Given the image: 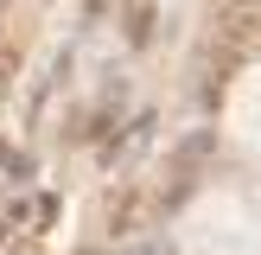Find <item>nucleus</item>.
I'll list each match as a JSON object with an SVG mask.
<instances>
[{"mask_svg": "<svg viewBox=\"0 0 261 255\" xmlns=\"http://www.w3.org/2000/svg\"><path fill=\"white\" fill-rule=\"evenodd\" d=\"M178 242L191 255H249L255 249V217L236 191H204L178 223Z\"/></svg>", "mask_w": 261, "mask_h": 255, "instance_id": "nucleus-1", "label": "nucleus"}, {"mask_svg": "<svg viewBox=\"0 0 261 255\" xmlns=\"http://www.w3.org/2000/svg\"><path fill=\"white\" fill-rule=\"evenodd\" d=\"M236 134H242L249 153H261V70L242 83V96H236Z\"/></svg>", "mask_w": 261, "mask_h": 255, "instance_id": "nucleus-2", "label": "nucleus"}]
</instances>
